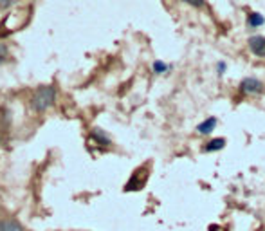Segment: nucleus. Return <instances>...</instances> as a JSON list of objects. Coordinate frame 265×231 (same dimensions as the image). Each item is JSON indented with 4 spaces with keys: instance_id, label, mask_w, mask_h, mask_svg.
<instances>
[{
    "instance_id": "20e7f679",
    "label": "nucleus",
    "mask_w": 265,
    "mask_h": 231,
    "mask_svg": "<svg viewBox=\"0 0 265 231\" xmlns=\"http://www.w3.org/2000/svg\"><path fill=\"white\" fill-rule=\"evenodd\" d=\"M2 231H24L17 220H2Z\"/></svg>"
},
{
    "instance_id": "423d86ee",
    "label": "nucleus",
    "mask_w": 265,
    "mask_h": 231,
    "mask_svg": "<svg viewBox=\"0 0 265 231\" xmlns=\"http://www.w3.org/2000/svg\"><path fill=\"white\" fill-rule=\"evenodd\" d=\"M224 145H225V139H213V141L207 145L206 150H209V152H215V150L224 148Z\"/></svg>"
},
{
    "instance_id": "0eeeda50",
    "label": "nucleus",
    "mask_w": 265,
    "mask_h": 231,
    "mask_svg": "<svg viewBox=\"0 0 265 231\" xmlns=\"http://www.w3.org/2000/svg\"><path fill=\"white\" fill-rule=\"evenodd\" d=\"M249 24H251V25H262V24H264V17H262V15H258V13H254V15H251V17H249Z\"/></svg>"
},
{
    "instance_id": "39448f33",
    "label": "nucleus",
    "mask_w": 265,
    "mask_h": 231,
    "mask_svg": "<svg viewBox=\"0 0 265 231\" xmlns=\"http://www.w3.org/2000/svg\"><path fill=\"white\" fill-rule=\"evenodd\" d=\"M215 125H217V119H215V118H209L207 121H204V123H202L201 126H199V132H201V134H209V132H211L213 128H215Z\"/></svg>"
},
{
    "instance_id": "f257e3e1",
    "label": "nucleus",
    "mask_w": 265,
    "mask_h": 231,
    "mask_svg": "<svg viewBox=\"0 0 265 231\" xmlns=\"http://www.w3.org/2000/svg\"><path fill=\"white\" fill-rule=\"evenodd\" d=\"M54 98H56L54 87H41V89L35 94V100H33L35 108L36 110H40V112L47 110V108L54 103Z\"/></svg>"
},
{
    "instance_id": "7ed1b4c3",
    "label": "nucleus",
    "mask_w": 265,
    "mask_h": 231,
    "mask_svg": "<svg viewBox=\"0 0 265 231\" xmlns=\"http://www.w3.org/2000/svg\"><path fill=\"white\" fill-rule=\"evenodd\" d=\"M262 87H264V85H262L258 80H253V78L244 80V83H242V89L245 90V92H260Z\"/></svg>"
},
{
    "instance_id": "9b49d317",
    "label": "nucleus",
    "mask_w": 265,
    "mask_h": 231,
    "mask_svg": "<svg viewBox=\"0 0 265 231\" xmlns=\"http://www.w3.org/2000/svg\"><path fill=\"white\" fill-rule=\"evenodd\" d=\"M184 2H188V4H191V6H202V4H204V2H202V0H184Z\"/></svg>"
},
{
    "instance_id": "f8f14e48",
    "label": "nucleus",
    "mask_w": 265,
    "mask_h": 231,
    "mask_svg": "<svg viewBox=\"0 0 265 231\" xmlns=\"http://www.w3.org/2000/svg\"><path fill=\"white\" fill-rule=\"evenodd\" d=\"M0 231H2V220H0Z\"/></svg>"
},
{
    "instance_id": "6e6552de",
    "label": "nucleus",
    "mask_w": 265,
    "mask_h": 231,
    "mask_svg": "<svg viewBox=\"0 0 265 231\" xmlns=\"http://www.w3.org/2000/svg\"><path fill=\"white\" fill-rule=\"evenodd\" d=\"M153 69H155L157 72H163V71H166V65L164 63H161V62H157V63L153 65Z\"/></svg>"
},
{
    "instance_id": "f03ea898",
    "label": "nucleus",
    "mask_w": 265,
    "mask_h": 231,
    "mask_svg": "<svg viewBox=\"0 0 265 231\" xmlns=\"http://www.w3.org/2000/svg\"><path fill=\"white\" fill-rule=\"evenodd\" d=\"M249 47L254 54L258 56H265V38L264 36H254L249 40Z\"/></svg>"
},
{
    "instance_id": "9d476101",
    "label": "nucleus",
    "mask_w": 265,
    "mask_h": 231,
    "mask_svg": "<svg viewBox=\"0 0 265 231\" xmlns=\"http://www.w3.org/2000/svg\"><path fill=\"white\" fill-rule=\"evenodd\" d=\"M7 56V51H6V47H4V45H2V43H0V62H2V60L6 58Z\"/></svg>"
},
{
    "instance_id": "1a4fd4ad",
    "label": "nucleus",
    "mask_w": 265,
    "mask_h": 231,
    "mask_svg": "<svg viewBox=\"0 0 265 231\" xmlns=\"http://www.w3.org/2000/svg\"><path fill=\"white\" fill-rule=\"evenodd\" d=\"M17 0H0V7H9L11 4H15Z\"/></svg>"
}]
</instances>
